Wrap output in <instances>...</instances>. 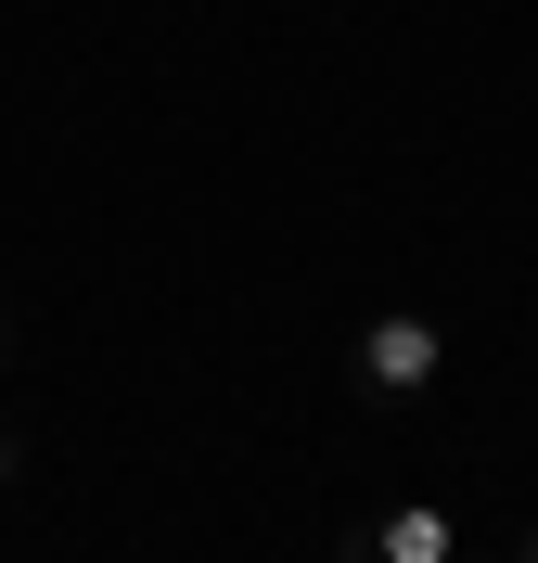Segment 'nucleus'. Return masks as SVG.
Listing matches in <instances>:
<instances>
[{
  "mask_svg": "<svg viewBox=\"0 0 538 563\" xmlns=\"http://www.w3.org/2000/svg\"><path fill=\"white\" fill-rule=\"evenodd\" d=\"M347 563H462V526H449L436 499H397V512H372V526H359Z\"/></svg>",
  "mask_w": 538,
  "mask_h": 563,
  "instance_id": "nucleus-2",
  "label": "nucleus"
},
{
  "mask_svg": "<svg viewBox=\"0 0 538 563\" xmlns=\"http://www.w3.org/2000/svg\"><path fill=\"white\" fill-rule=\"evenodd\" d=\"M347 372H359V397H424L436 372H449V333H436L424 308H385L372 333H359V358H347Z\"/></svg>",
  "mask_w": 538,
  "mask_h": 563,
  "instance_id": "nucleus-1",
  "label": "nucleus"
},
{
  "mask_svg": "<svg viewBox=\"0 0 538 563\" xmlns=\"http://www.w3.org/2000/svg\"><path fill=\"white\" fill-rule=\"evenodd\" d=\"M0 487H13V435H0Z\"/></svg>",
  "mask_w": 538,
  "mask_h": 563,
  "instance_id": "nucleus-3",
  "label": "nucleus"
},
{
  "mask_svg": "<svg viewBox=\"0 0 538 563\" xmlns=\"http://www.w3.org/2000/svg\"><path fill=\"white\" fill-rule=\"evenodd\" d=\"M513 563H538V538H526V551H513Z\"/></svg>",
  "mask_w": 538,
  "mask_h": 563,
  "instance_id": "nucleus-4",
  "label": "nucleus"
}]
</instances>
